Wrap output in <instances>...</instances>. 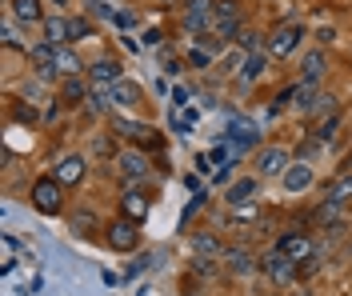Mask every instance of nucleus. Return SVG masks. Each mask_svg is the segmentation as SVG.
<instances>
[{
    "mask_svg": "<svg viewBox=\"0 0 352 296\" xmlns=\"http://www.w3.org/2000/svg\"><path fill=\"white\" fill-rule=\"evenodd\" d=\"M300 41H305V28L300 24H280L272 36H268V56H276V60H285V56H292L296 48H300Z\"/></svg>",
    "mask_w": 352,
    "mask_h": 296,
    "instance_id": "1",
    "label": "nucleus"
},
{
    "mask_svg": "<svg viewBox=\"0 0 352 296\" xmlns=\"http://www.w3.org/2000/svg\"><path fill=\"white\" fill-rule=\"evenodd\" d=\"M256 177H285L288 168H292V157H288V148H280V144H268V148H261L256 152Z\"/></svg>",
    "mask_w": 352,
    "mask_h": 296,
    "instance_id": "2",
    "label": "nucleus"
},
{
    "mask_svg": "<svg viewBox=\"0 0 352 296\" xmlns=\"http://www.w3.org/2000/svg\"><path fill=\"white\" fill-rule=\"evenodd\" d=\"M60 188L65 184L56 181V177H41V181L32 184V205L41 208L44 216H56L60 212Z\"/></svg>",
    "mask_w": 352,
    "mask_h": 296,
    "instance_id": "3",
    "label": "nucleus"
},
{
    "mask_svg": "<svg viewBox=\"0 0 352 296\" xmlns=\"http://www.w3.org/2000/svg\"><path fill=\"white\" fill-rule=\"evenodd\" d=\"M184 28L197 32V36H204L208 28H217V4L212 0H192L188 12H184Z\"/></svg>",
    "mask_w": 352,
    "mask_h": 296,
    "instance_id": "4",
    "label": "nucleus"
},
{
    "mask_svg": "<svg viewBox=\"0 0 352 296\" xmlns=\"http://www.w3.org/2000/svg\"><path fill=\"white\" fill-rule=\"evenodd\" d=\"M261 269L272 284H292V280H296V260H288L285 252H276V249L261 260Z\"/></svg>",
    "mask_w": 352,
    "mask_h": 296,
    "instance_id": "5",
    "label": "nucleus"
},
{
    "mask_svg": "<svg viewBox=\"0 0 352 296\" xmlns=\"http://www.w3.org/2000/svg\"><path fill=\"white\" fill-rule=\"evenodd\" d=\"M28 56H32V65H36V80H56L60 72H56V48L48 45V41H41V45L28 48Z\"/></svg>",
    "mask_w": 352,
    "mask_h": 296,
    "instance_id": "6",
    "label": "nucleus"
},
{
    "mask_svg": "<svg viewBox=\"0 0 352 296\" xmlns=\"http://www.w3.org/2000/svg\"><path fill=\"white\" fill-rule=\"evenodd\" d=\"M112 133H116V137H124V140H140V144H160V137H156L153 128H148V124H144V120H132V116H116V120H112Z\"/></svg>",
    "mask_w": 352,
    "mask_h": 296,
    "instance_id": "7",
    "label": "nucleus"
},
{
    "mask_svg": "<svg viewBox=\"0 0 352 296\" xmlns=\"http://www.w3.org/2000/svg\"><path fill=\"white\" fill-rule=\"evenodd\" d=\"M109 244L116 252H132V249H136V244H140L136 220H124V216H120V220H112V225H109Z\"/></svg>",
    "mask_w": 352,
    "mask_h": 296,
    "instance_id": "8",
    "label": "nucleus"
},
{
    "mask_svg": "<svg viewBox=\"0 0 352 296\" xmlns=\"http://www.w3.org/2000/svg\"><path fill=\"white\" fill-rule=\"evenodd\" d=\"M276 252H285L288 260H296V264H300V260L312 256V240H308L305 232H285V236L276 240Z\"/></svg>",
    "mask_w": 352,
    "mask_h": 296,
    "instance_id": "9",
    "label": "nucleus"
},
{
    "mask_svg": "<svg viewBox=\"0 0 352 296\" xmlns=\"http://www.w3.org/2000/svg\"><path fill=\"white\" fill-rule=\"evenodd\" d=\"M116 168H120L129 181H140V177H148V157H144L140 148H124V152L116 157Z\"/></svg>",
    "mask_w": 352,
    "mask_h": 296,
    "instance_id": "10",
    "label": "nucleus"
},
{
    "mask_svg": "<svg viewBox=\"0 0 352 296\" xmlns=\"http://www.w3.org/2000/svg\"><path fill=\"white\" fill-rule=\"evenodd\" d=\"M280 181H285V192H305L308 184H312V164L308 160H292V168Z\"/></svg>",
    "mask_w": 352,
    "mask_h": 296,
    "instance_id": "11",
    "label": "nucleus"
},
{
    "mask_svg": "<svg viewBox=\"0 0 352 296\" xmlns=\"http://www.w3.org/2000/svg\"><path fill=\"white\" fill-rule=\"evenodd\" d=\"M85 168H88L85 157H65L60 164H56V172H52V177L68 188V184H80V181H85Z\"/></svg>",
    "mask_w": 352,
    "mask_h": 296,
    "instance_id": "12",
    "label": "nucleus"
},
{
    "mask_svg": "<svg viewBox=\"0 0 352 296\" xmlns=\"http://www.w3.org/2000/svg\"><path fill=\"white\" fill-rule=\"evenodd\" d=\"M256 177H244V181H236V184H228V192H224V201L232 208H241V205H252V196H256Z\"/></svg>",
    "mask_w": 352,
    "mask_h": 296,
    "instance_id": "13",
    "label": "nucleus"
},
{
    "mask_svg": "<svg viewBox=\"0 0 352 296\" xmlns=\"http://www.w3.org/2000/svg\"><path fill=\"white\" fill-rule=\"evenodd\" d=\"M324 72H329V56H324V52H308L305 69H300V84H312V89H316Z\"/></svg>",
    "mask_w": 352,
    "mask_h": 296,
    "instance_id": "14",
    "label": "nucleus"
},
{
    "mask_svg": "<svg viewBox=\"0 0 352 296\" xmlns=\"http://www.w3.org/2000/svg\"><path fill=\"white\" fill-rule=\"evenodd\" d=\"M224 260H228V273H236V276H248V273L261 269V260H256L248 249H228L224 252Z\"/></svg>",
    "mask_w": 352,
    "mask_h": 296,
    "instance_id": "15",
    "label": "nucleus"
},
{
    "mask_svg": "<svg viewBox=\"0 0 352 296\" xmlns=\"http://www.w3.org/2000/svg\"><path fill=\"white\" fill-rule=\"evenodd\" d=\"M44 41H48L52 48H68L72 36H68V21L65 16H44Z\"/></svg>",
    "mask_w": 352,
    "mask_h": 296,
    "instance_id": "16",
    "label": "nucleus"
},
{
    "mask_svg": "<svg viewBox=\"0 0 352 296\" xmlns=\"http://www.w3.org/2000/svg\"><path fill=\"white\" fill-rule=\"evenodd\" d=\"M192 252H197L200 260H220V256H224V249H220V240L212 232H197V236H192Z\"/></svg>",
    "mask_w": 352,
    "mask_h": 296,
    "instance_id": "17",
    "label": "nucleus"
},
{
    "mask_svg": "<svg viewBox=\"0 0 352 296\" xmlns=\"http://www.w3.org/2000/svg\"><path fill=\"white\" fill-rule=\"evenodd\" d=\"M88 72H92V84H104V89H112L120 80V65L116 60H96Z\"/></svg>",
    "mask_w": 352,
    "mask_h": 296,
    "instance_id": "18",
    "label": "nucleus"
},
{
    "mask_svg": "<svg viewBox=\"0 0 352 296\" xmlns=\"http://www.w3.org/2000/svg\"><path fill=\"white\" fill-rule=\"evenodd\" d=\"M12 16L24 21V24H44L41 0H12Z\"/></svg>",
    "mask_w": 352,
    "mask_h": 296,
    "instance_id": "19",
    "label": "nucleus"
},
{
    "mask_svg": "<svg viewBox=\"0 0 352 296\" xmlns=\"http://www.w3.org/2000/svg\"><path fill=\"white\" fill-rule=\"evenodd\" d=\"M56 72L68 80V76H80V72H85V65H80V56H76L72 48H56Z\"/></svg>",
    "mask_w": 352,
    "mask_h": 296,
    "instance_id": "20",
    "label": "nucleus"
},
{
    "mask_svg": "<svg viewBox=\"0 0 352 296\" xmlns=\"http://www.w3.org/2000/svg\"><path fill=\"white\" fill-rule=\"evenodd\" d=\"M120 208H124V216H129V220H144V216H148V201H144L136 188H129V192H124Z\"/></svg>",
    "mask_w": 352,
    "mask_h": 296,
    "instance_id": "21",
    "label": "nucleus"
},
{
    "mask_svg": "<svg viewBox=\"0 0 352 296\" xmlns=\"http://www.w3.org/2000/svg\"><path fill=\"white\" fill-rule=\"evenodd\" d=\"M112 100H116L120 109H132V104H140V89L129 84V80H116V84H112Z\"/></svg>",
    "mask_w": 352,
    "mask_h": 296,
    "instance_id": "22",
    "label": "nucleus"
},
{
    "mask_svg": "<svg viewBox=\"0 0 352 296\" xmlns=\"http://www.w3.org/2000/svg\"><path fill=\"white\" fill-rule=\"evenodd\" d=\"M264 60H268V52H256V56H244L241 65V84H252L256 76L264 72Z\"/></svg>",
    "mask_w": 352,
    "mask_h": 296,
    "instance_id": "23",
    "label": "nucleus"
},
{
    "mask_svg": "<svg viewBox=\"0 0 352 296\" xmlns=\"http://www.w3.org/2000/svg\"><path fill=\"white\" fill-rule=\"evenodd\" d=\"M112 104V89H104V84H96V89L88 92V113H109Z\"/></svg>",
    "mask_w": 352,
    "mask_h": 296,
    "instance_id": "24",
    "label": "nucleus"
},
{
    "mask_svg": "<svg viewBox=\"0 0 352 296\" xmlns=\"http://www.w3.org/2000/svg\"><path fill=\"white\" fill-rule=\"evenodd\" d=\"M236 48H241L244 56H256V52H268V45H264L261 32H241L236 36Z\"/></svg>",
    "mask_w": 352,
    "mask_h": 296,
    "instance_id": "25",
    "label": "nucleus"
},
{
    "mask_svg": "<svg viewBox=\"0 0 352 296\" xmlns=\"http://www.w3.org/2000/svg\"><path fill=\"white\" fill-rule=\"evenodd\" d=\"M60 100H68V104H76V100H88L85 80H80V76H68L65 84H60Z\"/></svg>",
    "mask_w": 352,
    "mask_h": 296,
    "instance_id": "26",
    "label": "nucleus"
},
{
    "mask_svg": "<svg viewBox=\"0 0 352 296\" xmlns=\"http://www.w3.org/2000/svg\"><path fill=\"white\" fill-rule=\"evenodd\" d=\"M329 201H336V205H344V201H352V172H344V177H336V184L329 188Z\"/></svg>",
    "mask_w": 352,
    "mask_h": 296,
    "instance_id": "27",
    "label": "nucleus"
},
{
    "mask_svg": "<svg viewBox=\"0 0 352 296\" xmlns=\"http://www.w3.org/2000/svg\"><path fill=\"white\" fill-rule=\"evenodd\" d=\"M332 109H336V96H329V92H320V96L312 100V109H308V116H329Z\"/></svg>",
    "mask_w": 352,
    "mask_h": 296,
    "instance_id": "28",
    "label": "nucleus"
},
{
    "mask_svg": "<svg viewBox=\"0 0 352 296\" xmlns=\"http://www.w3.org/2000/svg\"><path fill=\"white\" fill-rule=\"evenodd\" d=\"M316 220H320V225H336V220H340V205H336V201H324V205L316 208Z\"/></svg>",
    "mask_w": 352,
    "mask_h": 296,
    "instance_id": "29",
    "label": "nucleus"
},
{
    "mask_svg": "<svg viewBox=\"0 0 352 296\" xmlns=\"http://www.w3.org/2000/svg\"><path fill=\"white\" fill-rule=\"evenodd\" d=\"M217 21H241V4H236V0H220L217 4Z\"/></svg>",
    "mask_w": 352,
    "mask_h": 296,
    "instance_id": "30",
    "label": "nucleus"
},
{
    "mask_svg": "<svg viewBox=\"0 0 352 296\" xmlns=\"http://www.w3.org/2000/svg\"><path fill=\"white\" fill-rule=\"evenodd\" d=\"M0 36H4V45H8V48H24L21 32L12 28V21H4V24H0Z\"/></svg>",
    "mask_w": 352,
    "mask_h": 296,
    "instance_id": "31",
    "label": "nucleus"
},
{
    "mask_svg": "<svg viewBox=\"0 0 352 296\" xmlns=\"http://www.w3.org/2000/svg\"><path fill=\"white\" fill-rule=\"evenodd\" d=\"M21 96H24V100H41V96H44V80H24Z\"/></svg>",
    "mask_w": 352,
    "mask_h": 296,
    "instance_id": "32",
    "label": "nucleus"
},
{
    "mask_svg": "<svg viewBox=\"0 0 352 296\" xmlns=\"http://www.w3.org/2000/svg\"><path fill=\"white\" fill-rule=\"evenodd\" d=\"M68 36H72V41H88V36H92L88 21H68Z\"/></svg>",
    "mask_w": 352,
    "mask_h": 296,
    "instance_id": "33",
    "label": "nucleus"
},
{
    "mask_svg": "<svg viewBox=\"0 0 352 296\" xmlns=\"http://www.w3.org/2000/svg\"><path fill=\"white\" fill-rule=\"evenodd\" d=\"M292 100H296V89H285V92H276V96H272V113H280V109H288Z\"/></svg>",
    "mask_w": 352,
    "mask_h": 296,
    "instance_id": "34",
    "label": "nucleus"
},
{
    "mask_svg": "<svg viewBox=\"0 0 352 296\" xmlns=\"http://www.w3.org/2000/svg\"><path fill=\"white\" fill-rule=\"evenodd\" d=\"M192 124H197V116H192V113H173V128H176V133H188Z\"/></svg>",
    "mask_w": 352,
    "mask_h": 296,
    "instance_id": "35",
    "label": "nucleus"
},
{
    "mask_svg": "<svg viewBox=\"0 0 352 296\" xmlns=\"http://www.w3.org/2000/svg\"><path fill=\"white\" fill-rule=\"evenodd\" d=\"M88 225H96V216H88V212H76V216H72V228H76L80 236H88Z\"/></svg>",
    "mask_w": 352,
    "mask_h": 296,
    "instance_id": "36",
    "label": "nucleus"
},
{
    "mask_svg": "<svg viewBox=\"0 0 352 296\" xmlns=\"http://www.w3.org/2000/svg\"><path fill=\"white\" fill-rule=\"evenodd\" d=\"M340 128V116H329L324 124H320V140H332V133Z\"/></svg>",
    "mask_w": 352,
    "mask_h": 296,
    "instance_id": "37",
    "label": "nucleus"
},
{
    "mask_svg": "<svg viewBox=\"0 0 352 296\" xmlns=\"http://www.w3.org/2000/svg\"><path fill=\"white\" fill-rule=\"evenodd\" d=\"M112 24L124 32V28H136V16H132V12H116V16H112Z\"/></svg>",
    "mask_w": 352,
    "mask_h": 296,
    "instance_id": "38",
    "label": "nucleus"
},
{
    "mask_svg": "<svg viewBox=\"0 0 352 296\" xmlns=\"http://www.w3.org/2000/svg\"><path fill=\"white\" fill-rule=\"evenodd\" d=\"M148 264H153V256H140V260L132 264L129 273H124V280H132V276H140V273H144V269H148Z\"/></svg>",
    "mask_w": 352,
    "mask_h": 296,
    "instance_id": "39",
    "label": "nucleus"
},
{
    "mask_svg": "<svg viewBox=\"0 0 352 296\" xmlns=\"http://www.w3.org/2000/svg\"><path fill=\"white\" fill-rule=\"evenodd\" d=\"M256 212H261L256 201H252V205H241V208H236V220H256Z\"/></svg>",
    "mask_w": 352,
    "mask_h": 296,
    "instance_id": "40",
    "label": "nucleus"
},
{
    "mask_svg": "<svg viewBox=\"0 0 352 296\" xmlns=\"http://www.w3.org/2000/svg\"><path fill=\"white\" fill-rule=\"evenodd\" d=\"M312 152H320V144H316V140H305V144H300V160H308Z\"/></svg>",
    "mask_w": 352,
    "mask_h": 296,
    "instance_id": "41",
    "label": "nucleus"
},
{
    "mask_svg": "<svg viewBox=\"0 0 352 296\" xmlns=\"http://www.w3.org/2000/svg\"><path fill=\"white\" fill-rule=\"evenodd\" d=\"M92 12H96V16H104V21H112V16H116V12H112L109 4H100V0H96V4H92Z\"/></svg>",
    "mask_w": 352,
    "mask_h": 296,
    "instance_id": "42",
    "label": "nucleus"
},
{
    "mask_svg": "<svg viewBox=\"0 0 352 296\" xmlns=\"http://www.w3.org/2000/svg\"><path fill=\"white\" fill-rule=\"evenodd\" d=\"M192 269H197L200 276H212V260H200V256H197V264H192Z\"/></svg>",
    "mask_w": 352,
    "mask_h": 296,
    "instance_id": "43",
    "label": "nucleus"
},
{
    "mask_svg": "<svg viewBox=\"0 0 352 296\" xmlns=\"http://www.w3.org/2000/svg\"><path fill=\"white\" fill-rule=\"evenodd\" d=\"M16 120H21V124H32V120H36V113H32V109H16Z\"/></svg>",
    "mask_w": 352,
    "mask_h": 296,
    "instance_id": "44",
    "label": "nucleus"
},
{
    "mask_svg": "<svg viewBox=\"0 0 352 296\" xmlns=\"http://www.w3.org/2000/svg\"><path fill=\"white\" fill-rule=\"evenodd\" d=\"M208 60H212V56H208V52H200V48H197V52H192V65H200V69H204V65H208Z\"/></svg>",
    "mask_w": 352,
    "mask_h": 296,
    "instance_id": "45",
    "label": "nucleus"
},
{
    "mask_svg": "<svg viewBox=\"0 0 352 296\" xmlns=\"http://www.w3.org/2000/svg\"><path fill=\"white\" fill-rule=\"evenodd\" d=\"M349 172H352V160H349Z\"/></svg>",
    "mask_w": 352,
    "mask_h": 296,
    "instance_id": "46",
    "label": "nucleus"
},
{
    "mask_svg": "<svg viewBox=\"0 0 352 296\" xmlns=\"http://www.w3.org/2000/svg\"><path fill=\"white\" fill-rule=\"evenodd\" d=\"M296 296H308V293H296Z\"/></svg>",
    "mask_w": 352,
    "mask_h": 296,
    "instance_id": "47",
    "label": "nucleus"
},
{
    "mask_svg": "<svg viewBox=\"0 0 352 296\" xmlns=\"http://www.w3.org/2000/svg\"><path fill=\"white\" fill-rule=\"evenodd\" d=\"M188 4H192V0H188Z\"/></svg>",
    "mask_w": 352,
    "mask_h": 296,
    "instance_id": "48",
    "label": "nucleus"
}]
</instances>
